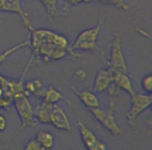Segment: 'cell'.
<instances>
[{
	"mask_svg": "<svg viewBox=\"0 0 152 150\" xmlns=\"http://www.w3.org/2000/svg\"><path fill=\"white\" fill-rule=\"evenodd\" d=\"M71 89L77 96L80 101L86 108L91 109V108L99 107V105H100L99 100L94 92H93L92 90H88V89L79 91L74 87H71Z\"/></svg>",
	"mask_w": 152,
	"mask_h": 150,
	"instance_id": "4fadbf2b",
	"label": "cell"
},
{
	"mask_svg": "<svg viewBox=\"0 0 152 150\" xmlns=\"http://www.w3.org/2000/svg\"><path fill=\"white\" fill-rule=\"evenodd\" d=\"M27 95L28 94L25 91H22L15 93L13 98L14 106L20 120L21 129L36 126L37 125V122L34 117V108Z\"/></svg>",
	"mask_w": 152,
	"mask_h": 150,
	"instance_id": "3957f363",
	"label": "cell"
},
{
	"mask_svg": "<svg viewBox=\"0 0 152 150\" xmlns=\"http://www.w3.org/2000/svg\"><path fill=\"white\" fill-rule=\"evenodd\" d=\"M26 1H30V2H31V1H33V0H26Z\"/></svg>",
	"mask_w": 152,
	"mask_h": 150,
	"instance_id": "d4e9b609",
	"label": "cell"
},
{
	"mask_svg": "<svg viewBox=\"0 0 152 150\" xmlns=\"http://www.w3.org/2000/svg\"><path fill=\"white\" fill-rule=\"evenodd\" d=\"M7 125H8V122H7L6 118L4 115L0 114V132H4L6 129Z\"/></svg>",
	"mask_w": 152,
	"mask_h": 150,
	"instance_id": "cb8c5ba5",
	"label": "cell"
},
{
	"mask_svg": "<svg viewBox=\"0 0 152 150\" xmlns=\"http://www.w3.org/2000/svg\"><path fill=\"white\" fill-rule=\"evenodd\" d=\"M29 40H26V41H24V42H20L15 46H13L11 48H9L5 49L4 51H3L2 53H0V66L5 61V60L11 55L12 54H14L15 52L18 51L20 48H25L26 46H29Z\"/></svg>",
	"mask_w": 152,
	"mask_h": 150,
	"instance_id": "ac0fdd59",
	"label": "cell"
},
{
	"mask_svg": "<svg viewBox=\"0 0 152 150\" xmlns=\"http://www.w3.org/2000/svg\"><path fill=\"white\" fill-rule=\"evenodd\" d=\"M77 127L79 132L80 138L83 145L88 150H105L107 148L103 142H101L98 137L88 127L84 122L78 120L77 122Z\"/></svg>",
	"mask_w": 152,
	"mask_h": 150,
	"instance_id": "ba28073f",
	"label": "cell"
},
{
	"mask_svg": "<svg viewBox=\"0 0 152 150\" xmlns=\"http://www.w3.org/2000/svg\"><path fill=\"white\" fill-rule=\"evenodd\" d=\"M24 90L27 94H31L33 96L43 97L44 89L42 82L38 79H32L24 83Z\"/></svg>",
	"mask_w": 152,
	"mask_h": 150,
	"instance_id": "9a60e30c",
	"label": "cell"
},
{
	"mask_svg": "<svg viewBox=\"0 0 152 150\" xmlns=\"http://www.w3.org/2000/svg\"><path fill=\"white\" fill-rule=\"evenodd\" d=\"M23 149L25 150H43L42 146L38 143L36 138H31L26 143H25Z\"/></svg>",
	"mask_w": 152,
	"mask_h": 150,
	"instance_id": "44dd1931",
	"label": "cell"
},
{
	"mask_svg": "<svg viewBox=\"0 0 152 150\" xmlns=\"http://www.w3.org/2000/svg\"><path fill=\"white\" fill-rule=\"evenodd\" d=\"M130 97V108L127 113V120L130 126H135L140 114L151 107L152 97L151 94L141 92H134Z\"/></svg>",
	"mask_w": 152,
	"mask_h": 150,
	"instance_id": "8992f818",
	"label": "cell"
},
{
	"mask_svg": "<svg viewBox=\"0 0 152 150\" xmlns=\"http://www.w3.org/2000/svg\"><path fill=\"white\" fill-rule=\"evenodd\" d=\"M50 124H52L53 126L58 130L69 132H73V127L68 114L66 110L57 103L53 104L50 114Z\"/></svg>",
	"mask_w": 152,
	"mask_h": 150,
	"instance_id": "30bf717a",
	"label": "cell"
},
{
	"mask_svg": "<svg viewBox=\"0 0 152 150\" xmlns=\"http://www.w3.org/2000/svg\"><path fill=\"white\" fill-rule=\"evenodd\" d=\"M116 99L114 97H110L109 108L106 110L102 109L99 107L91 108L90 113L94 118L103 126L105 130L111 133L115 137H119L122 134V128L117 124L115 119V111H116Z\"/></svg>",
	"mask_w": 152,
	"mask_h": 150,
	"instance_id": "7a4b0ae2",
	"label": "cell"
},
{
	"mask_svg": "<svg viewBox=\"0 0 152 150\" xmlns=\"http://www.w3.org/2000/svg\"><path fill=\"white\" fill-rule=\"evenodd\" d=\"M141 87L146 93L151 94L152 92V75L148 74L141 80Z\"/></svg>",
	"mask_w": 152,
	"mask_h": 150,
	"instance_id": "ffe728a7",
	"label": "cell"
},
{
	"mask_svg": "<svg viewBox=\"0 0 152 150\" xmlns=\"http://www.w3.org/2000/svg\"><path fill=\"white\" fill-rule=\"evenodd\" d=\"M15 85L14 80L8 79L0 75V108L8 110L10 104L13 103L15 95Z\"/></svg>",
	"mask_w": 152,
	"mask_h": 150,
	"instance_id": "8fae6325",
	"label": "cell"
},
{
	"mask_svg": "<svg viewBox=\"0 0 152 150\" xmlns=\"http://www.w3.org/2000/svg\"><path fill=\"white\" fill-rule=\"evenodd\" d=\"M44 7L47 15L49 17L55 16L58 13V9H57V4L59 0H38Z\"/></svg>",
	"mask_w": 152,
	"mask_h": 150,
	"instance_id": "d6986e66",
	"label": "cell"
},
{
	"mask_svg": "<svg viewBox=\"0 0 152 150\" xmlns=\"http://www.w3.org/2000/svg\"><path fill=\"white\" fill-rule=\"evenodd\" d=\"M107 66L113 71L128 73V66L122 48V36L115 33L110 44V53L107 60Z\"/></svg>",
	"mask_w": 152,
	"mask_h": 150,
	"instance_id": "5b68a950",
	"label": "cell"
},
{
	"mask_svg": "<svg viewBox=\"0 0 152 150\" xmlns=\"http://www.w3.org/2000/svg\"><path fill=\"white\" fill-rule=\"evenodd\" d=\"M53 104L42 102L34 108V117L37 123L50 124V114Z\"/></svg>",
	"mask_w": 152,
	"mask_h": 150,
	"instance_id": "5bb4252c",
	"label": "cell"
},
{
	"mask_svg": "<svg viewBox=\"0 0 152 150\" xmlns=\"http://www.w3.org/2000/svg\"><path fill=\"white\" fill-rule=\"evenodd\" d=\"M0 12L13 13L18 15L22 23L27 30L31 31L34 29L28 14L21 5V0H0Z\"/></svg>",
	"mask_w": 152,
	"mask_h": 150,
	"instance_id": "52a82bcc",
	"label": "cell"
},
{
	"mask_svg": "<svg viewBox=\"0 0 152 150\" xmlns=\"http://www.w3.org/2000/svg\"><path fill=\"white\" fill-rule=\"evenodd\" d=\"M103 22L104 20L101 19L94 26L85 29L79 32L72 44V48L73 50L74 51L76 50L99 51V48H98V38L102 29Z\"/></svg>",
	"mask_w": 152,
	"mask_h": 150,
	"instance_id": "277c9868",
	"label": "cell"
},
{
	"mask_svg": "<svg viewBox=\"0 0 152 150\" xmlns=\"http://www.w3.org/2000/svg\"><path fill=\"white\" fill-rule=\"evenodd\" d=\"M114 71L110 68L99 70L94 80L92 91L94 92H103L106 91L113 82Z\"/></svg>",
	"mask_w": 152,
	"mask_h": 150,
	"instance_id": "7c38bea8",
	"label": "cell"
},
{
	"mask_svg": "<svg viewBox=\"0 0 152 150\" xmlns=\"http://www.w3.org/2000/svg\"><path fill=\"white\" fill-rule=\"evenodd\" d=\"M107 91L109 97L116 96L119 91H124L130 96H132L134 93L132 81L128 76V73L119 71H114L113 82Z\"/></svg>",
	"mask_w": 152,
	"mask_h": 150,
	"instance_id": "9c48e42d",
	"label": "cell"
},
{
	"mask_svg": "<svg viewBox=\"0 0 152 150\" xmlns=\"http://www.w3.org/2000/svg\"><path fill=\"white\" fill-rule=\"evenodd\" d=\"M36 139L38 141V143L42 146L43 150L52 149L54 147V136L52 133L47 131H42L37 133Z\"/></svg>",
	"mask_w": 152,
	"mask_h": 150,
	"instance_id": "e0dca14e",
	"label": "cell"
},
{
	"mask_svg": "<svg viewBox=\"0 0 152 150\" xmlns=\"http://www.w3.org/2000/svg\"><path fill=\"white\" fill-rule=\"evenodd\" d=\"M29 43L34 60H41L44 63L61 60L68 55L73 58L79 57L66 36L47 28H34L31 31Z\"/></svg>",
	"mask_w": 152,
	"mask_h": 150,
	"instance_id": "6da1fadb",
	"label": "cell"
},
{
	"mask_svg": "<svg viewBox=\"0 0 152 150\" xmlns=\"http://www.w3.org/2000/svg\"><path fill=\"white\" fill-rule=\"evenodd\" d=\"M92 1L93 0H64V10L67 11V10H69V8L74 6V5L79 4L82 3L88 4Z\"/></svg>",
	"mask_w": 152,
	"mask_h": 150,
	"instance_id": "603a6c76",
	"label": "cell"
},
{
	"mask_svg": "<svg viewBox=\"0 0 152 150\" xmlns=\"http://www.w3.org/2000/svg\"><path fill=\"white\" fill-rule=\"evenodd\" d=\"M61 100H65V98L61 92L54 87L49 86V87L44 91V93L43 95V102L48 103L50 104H55Z\"/></svg>",
	"mask_w": 152,
	"mask_h": 150,
	"instance_id": "2e32d148",
	"label": "cell"
},
{
	"mask_svg": "<svg viewBox=\"0 0 152 150\" xmlns=\"http://www.w3.org/2000/svg\"><path fill=\"white\" fill-rule=\"evenodd\" d=\"M100 1L106 2L111 5H114V6L121 9L122 10H128V8H129L128 4L124 0H100Z\"/></svg>",
	"mask_w": 152,
	"mask_h": 150,
	"instance_id": "7402d4cb",
	"label": "cell"
}]
</instances>
